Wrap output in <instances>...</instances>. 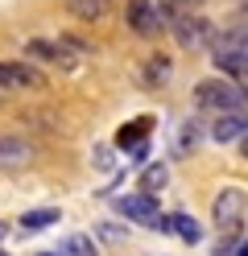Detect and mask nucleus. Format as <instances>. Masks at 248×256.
<instances>
[{
    "mask_svg": "<svg viewBox=\"0 0 248 256\" xmlns=\"http://www.w3.org/2000/svg\"><path fill=\"white\" fill-rule=\"evenodd\" d=\"M42 256H58V252H42Z\"/></svg>",
    "mask_w": 248,
    "mask_h": 256,
    "instance_id": "obj_23",
    "label": "nucleus"
},
{
    "mask_svg": "<svg viewBox=\"0 0 248 256\" xmlns=\"http://www.w3.org/2000/svg\"><path fill=\"white\" fill-rule=\"evenodd\" d=\"M58 219H62L58 206H38V211H25L17 228H21V232H42V228H50V223H58Z\"/></svg>",
    "mask_w": 248,
    "mask_h": 256,
    "instance_id": "obj_13",
    "label": "nucleus"
},
{
    "mask_svg": "<svg viewBox=\"0 0 248 256\" xmlns=\"http://www.w3.org/2000/svg\"><path fill=\"white\" fill-rule=\"evenodd\" d=\"M198 140H203V128H198V120H182V128H178V153H194Z\"/></svg>",
    "mask_w": 248,
    "mask_h": 256,
    "instance_id": "obj_17",
    "label": "nucleus"
},
{
    "mask_svg": "<svg viewBox=\"0 0 248 256\" xmlns=\"http://www.w3.org/2000/svg\"><path fill=\"white\" fill-rule=\"evenodd\" d=\"M0 256H9V252H0Z\"/></svg>",
    "mask_w": 248,
    "mask_h": 256,
    "instance_id": "obj_25",
    "label": "nucleus"
},
{
    "mask_svg": "<svg viewBox=\"0 0 248 256\" xmlns=\"http://www.w3.org/2000/svg\"><path fill=\"white\" fill-rule=\"evenodd\" d=\"M124 17H128V25H132V34H141V38H153L157 29L165 25L153 0H128V12H124Z\"/></svg>",
    "mask_w": 248,
    "mask_h": 256,
    "instance_id": "obj_6",
    "label": "nucleus"
},
{
    "mask_svg": "<svg viewBox=\"0 0 248 256\" xmlns=\"http://www.w3.org/2000/svg\"><path fill=\"white\" fill-rule=\"evenodd\" d=\"M99 236L112 240V244H120V240H124V232H120V228H99Z\"/></svg>",
    "mask_w": 248,
    "mask_h": 256,
    "instance_id": "obj_20",
    "label": "nucleus"
},
{
    "mask_svg": "<svg viewBox=\"0 0 248 256\" xmlns=\"http://www.w3.org/2000/svg\"><path fill=\"white\" fill-rule=\"evenodd\" d=\"M198 4L203 0H157V12H161V21H174V17H190Z\"/></svg>",
    "mask_w": 248,
    "mask_h": 256,
    "instance_id": "obj_16",
    "label": "nucleus"
},
{
    "mask_svg": "<svg viewBox=\"0 0 248 256\" xmlns=\"http://www.w3.org/2000/svg\"><path fill=\"white\" fill-rule=\"evenodd\" d=\"M170 232L178 240H186V244H198V240H203V228H198L194 215H186V211H174L170 215Z\"/></svg>",
    "mask_w": 248,
    "mask_h": 256,
    "instance_id": "obj_12",
    "label": "nucleus"
},
{
    "mask_svg": "<svg viewBox=\"0 0 248 256\" xmlns=\"http://www.w3.org/2000/svg\"><path fill=\"white\" fill-rule=\"evenodd\" d=\"M0 236H5V228H0Z\"/></svg>",
    "mask_w": 248,
    "mask_h": 256,
    "instance_id": "obj_24",
    "label": "nucleus"
},
{
    "mask_svg": "<svg viewBox=\"0 0 248 256\" xmlns=\"http://www.w3.org/2000/svg\"><path fill=\"white\" fill-rule=\"evenodd\" d=\"M25 54L42 58V62H66V66H71V58H66V46L46 42V38H29V42H25Z\"/></svg>",
    "mask_w": 248,
    "mask_h": 256,
    "instance_id": "obj_11",
    "label": "nucleus"
},
{
    "mask_svg": "<svg viewBox=\"0 0 248 256\" xmlns=\"http://www.w3.org/2000/svg\"><path fill=\"white\" fill-rule=\"evenodd\" d=\"M223 256H248V240H244L240 248H231V252H223Z\"/></svg>",
    "mask_w": 248,
    "mask_h": 256,
    "instance_id": "obj_21",
    "label": "nucleus"
},
{
    "mask_svg": "<svg viewBox=\"0 0 248 256\" xmlns=\"http://www.w3.org/2000/svg\"><path fill=\"white\" fill-rule=\"evenodd\" d=\"M244 215H248V194L236 190V186H223L219 194H215V202H211V219H215V228H219V236L231 240V232L244 223Z\"/></svg>",
    "mask_w": 248,
    "mask_h": 256,
    "instance_id": "obj_2",
    "label": "nucleus"
},
{
    "mask_svg": "<svg viewBox=\"0 0 248 256\" xmlns=\"http://www.w3.org/2000/svg\"><path fill=\"white\" fill-rule=\"evenodd\" d=\"M170 29H174V42L182 46V50H207V46H215V29H211V21L203 17V12L174 17Z\"/></svg>",
    "mask_w": 248,
    "mask_h": 256,
    "instance_id": "obj_3",
    "label": "nucleus"
},
{
    "mask_svg": "<svg viewBox=\"0 0 248 256\" xmlns=\"http://www.w3.org/2000/svg\"><path fill=\"white\" fill-rule=\"evenodd\" d=\"M29 157H33V145H29V140L0 132V166H25Z\"/></svg>",
    "mask_w": 248,
    "mask_h": 256,
    "instance_id": "obj_9",
    "label": "nucleus"
},
{
    "mask_svg": "<svg viewBox=\"0 0 248 256\" xmlns=\"http://www.w3.org/2000/svg\"><path fill=\"white\" fill-rule=\"evenodd\" d=\"M46 74L33 62H0V91H42Z\"/></svg>",
    "mask_w": 248,
    "mask_h": 256,
    "instance_id": "obj_5",
    "label": "nucleus"
},
{
    "mask_svg": "<svg viewBox=\"0 0 248 256\" xmlns=\"http://www.w3.org/2000/svg\"><path fill=\"white\" fill-rule=\"evenodd\" d=\"M165 178H170V170H165V166H149L141 182H145V190H161V186H165Z\"/></svg>",
    "mask_w": 248,
    "mask_h": 256,
    "instance_id": "obj_19",
    "label": "nucleus"
},
{
    "mask_svg": "<svg viewBox=\"0 0 248 256\" xmlns=\"http://www.w3.org/2000/svg\"><path fill=\"white\" fill-rule=\"evenodd\" d=\"M194 104L203 112H219V116H231V112L248 108V91L236 87L231 78H203L194 87Z\"/></svg>",
    "mask_w": 248,
    "mask_h": 256,
    "instance_id": "obj_1",
    "label": "nucleus"
},
{
    "mask_svg": "<svg viewBox=\"0 0 248 256\" xmlns=\"http://www.w3.org/2000/svg\"><path fill=\"white\" fill-rule=\"evenodd\" d=\"M211 50H219V54H240V58H248V25L240 21V25L223 29V34H215V46H211Z\"/></svg>",
    "mask_w": 248,
    "mask_h": 256,
    "instance_id": "obj_8",
    "label": "nucleus"
},
{
    "mask_svg": "<svg viewBox=\"0 0 248 256\" xmlns=\"http://www.w3.org/2000/svg\"><path fill=\"white\" fill-rule=\"evenodd\" d=\"M145 132H149V116L137 120V124H128V128H120V132H116V145H120L124 153H132V149L145 145Z\"/></svg>",
    "mask_w": 248,
    "mask_h": 256,
    "instance_id": "obj_14",
    "label": "nucleus"
},
{
    "mask_svg": "<svg viewBox=\"0 0 248 256\" xmlns=\"http://www.w3.org/2000/svg\"><path fill=\"white\" fill-rule=\"evenodd\" d=\"M170 74H174V66H170V58H165V54L149 58V66H145V83L149 87H165V83H170Z\"/></svg>",
    "mask_w": 248,
    "mask_h": 256,
    "instance_id": "obj_15",
    "label": "nucleus"
},
{
    "mask_svg": "<svg viewBox=\"0 0 248 256\" xmlns=\"http://www.w3.org/2000/svg\"><path fill=\"white\" fill-rule=\"evenodd\" d=\"M240 153H244V157H248V136H244V140H240Z\"/></svg>",
    "mask_w": 248,
    "mask_h": 256,
    "instance_id": "obj_22",
    "label": "nucleus"
},
{
    "mask_svg": "<svg viewBox=\"0 0 248 256\" xmlns=\"http://www.w3.org/2000/svg\"><path fill=\"white\" fill-rule=\"evenodd\" d=\"M58 256H95V244H91V236H71L58 244Z\"/></svg>",
    "mask_w": 248,
    "mask_h": 256,
    "instance_id": "obj_18",
    "label": "nucleus"
},
{
    "mask_svg": "<svg viewBox=\"0 0 248 256\" xmlns=\"http://www.w3.org/2000/svg\"><path fill=\"white\" fill-rule=\"evenodd\" d=\"M66 12L79 21H108L112 17V0H66Z\"/></svg>",
    "mask_w": 248,
    "mask_h": 256,
    "instance_id": "obj_10",
    "label": "nucleus"
},
{
    "mask_svg": "<svg viewBox=\"0 0 248 256\" xmlns=\"http://www.w3.org/2000/svg\"><path fill=\"white\" fill-rule=\"evenodd\" d=\"M211 136L219 140V145H227V140H244V136H248V116H244V112L219 116V120L211 124Z\"/></svg>",
    "mask_w": 248,
    "mask_h": 256,
    "instance_id": "obj_7",
    "label": "nucleus"
},
{
    "mask_svg": "<svg viewBox=\"0 0 248 256\" xmlns=\"http://www.w3.org/2000/svg\"><path fill=\"white\" fill-rule=\"evenodd\" d=\"M116 211H120L124 219L145 223V228L170 232V215H161V211H157V202L149 198V194H124V198H116Z\"/></svg>",
    "mask_w": 248,
    "mask_h": 256,
    "instance_id": "obj_4",
    "label": "nucleus"
}]
</instances>
